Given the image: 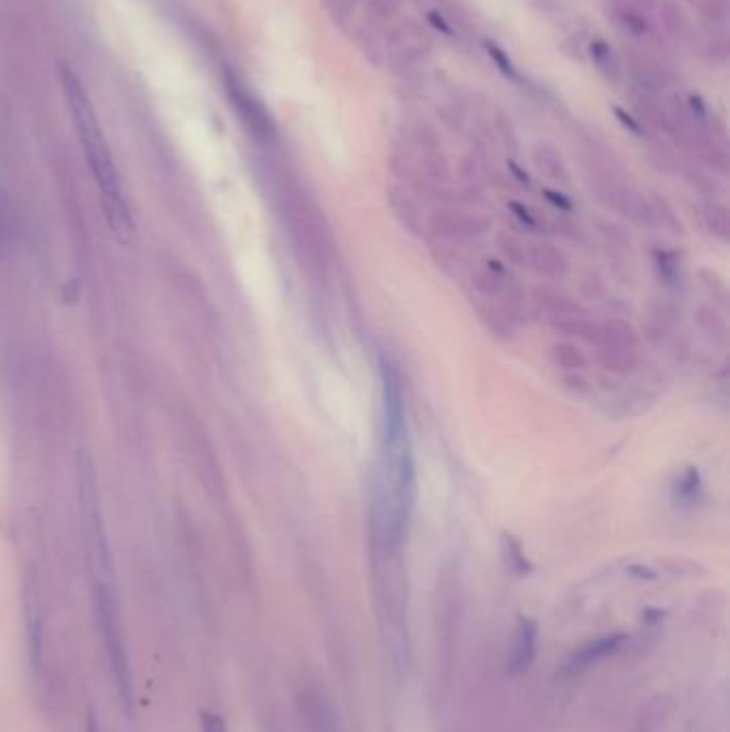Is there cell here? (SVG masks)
I'll return each instance as SVG.
<instances>
[{
	"label": "cell",
	"mask_w": 730,
	"mask_h": 732,
	"mask_svg": "<svg viewBox=\"0 0 730 732\" xmlns=\"http://www.w3.org/2000/svg\"><path fill=\"white\" fill-rule=\"evenodd\" d=\"M60 84H63V93L69 105L75 131H78L80 137L84 157L90 165V170H93L95 182L99 187L105 217H108L112 232L118 238H127L133 232L131 208L125 197L123 185H120L116 163L110 152L108 140H105L103 135L95 105L90 101L78 75H75L69 67L60 71Z\"/></svg>",
	"instance_id": "cell-1"
},
{
	"label": "cell",
	"mask_w": 730,
	"mask_h": 732,
	"mask_svg": "<svg viewBox=\"0 0 730 732\" xmlns=\"http://www.w3.org/2000/svg\"><path fill=\"white\" fill-rule=\"evenodd\" d=\"M80 506L84 516V527H86V538L90 546V555H93V566L97 576V604H99V615L103 621V632L108 636V645L112 651V664L123 673L125 660L120 658L123 649H120V630H118V604H116V593H114V576H112V563H110V551H108V538H105L103 529V516L99 506V495L95 488V474L93 467H90V459L82 456L80 459Z\"/></svg>",
	"instance_id": "cell-2"
},
{
	"label": "cell",
	"mask_w": 730,
	"mask_h": 732,
	"mask_svg": "<svg viewBox=\"0 0 730 732\" xmlns=\"http://www.w3.org/2000/svg\"><path fill=\"white\" fill-rule=\"evenodd\" d=\"M623 643H626V634H611V636L593 640V643L581 647L572 655L568 670H572V673H579V670H585L593 664H598V662L606 660L608 655L617 653Z\"/></svg>",
	"instance_id": "cell-3"
},
{
	"label": "cell",
	"mask_w": 730,
	"mask_h": 732,
	"mask_svg": "<svg viewBox=\"0 0 730 732\" xmlns=\"http://www.w3.org/2000/svg\"><path fill=\"white\" fill-rule=\"evenodd\" d=\"M536 645H538V625L531 619H521L519 630H516L514 649L510 666L514 673H525L536 660Z\"/></svg>",
	"instance_id": "cell-4"
},
{
	"label": "cell",
	"mask_w": 730,
	"mask_h": 732,
	"mask_svg": "<svg viewBox=\"0 0 730 732\" xmlns=\"http://www.w3.org/2000/svg\"><path fill=\"white\" fill-rule=\"evenodd\" d=\"M589 56L593 60V65H596V69L604 75L606 80H611V82L621 80V60L615 54L611 43H606L604 39H593L589 43Z\"/></svg>",
	"instance_id": "cell-5"
},
{
	"label": "cell",
	"mask_w": 730,
	"mask_h": 732,
	"mask_svg": "<svg viewBox=\"0 0 730 732\" xmlns=\"http://www.w3.org/2000/svg\"><path fill=\"white\" fill-rule=\"evenodd\" d=\"M531 264L544 277H561L566 272L564 255L553 247H546V244H538V247L531 249Z\"/></svg>",
	"instance_id": "cell-6"
},
{
	"label": "cell",
	"mask_w": 730,
	"mask_h": 732,
	"mask_svg": "<svg viewBox=\"0 0 730 732\" xmlns=\"http://www.w3.org/2000/svg\"><path fill=\"white\" fill-rule=\"evenodd\" d=\"M484 48H486V54H489V58L495 63V67L506 75V78L510 80H519V71H516L512 58L508 56V52L501 48V45H497L495 41H484Z\"/></svg>",
	"instance_id": "cell-7"
},
{
	"label": "cell",
	"mask_w": 730,
	"mask_h": 732,
	"mask_svg": "<svg viewBox=\"0 0 730 732\" xmlns=\"http://www.w3.org/2000/svg\"><path fill=\"white\" fill-rule=\"evenodd\" d=\"M553 358L559 366H564V369H570V371H576V369H583L585 366V358L583 354L579 352V349L568 345V343H561L553 349Z\"/></svg>",
	"instance_id": "cell-8"
},
{
	"label": "cell",
	"mask_w": 730,
	"mask_h": 732,
	"mask_svg": "<svg viewBox=\"0 0 730 732\" xmlns=\"http://www.w3.org/2000/svg\"><path fill=\"white\" fill-rule=\"evenodd\" d=\"M617 20L623 24V28L630 30L632 35H636V37L647 35V20H645V15L634 11L632 7H621V9H617Z\"/></svg>",
	"instance_id": "cell-9"
},
{
	"label": "cell",
	"mask_w": 730,
	"mask_h": 732,
	"mask_svg": "<svg viewBox=\"0 0 730 732\" xmlns=\"http://www.w3.org/2000/svg\"><path fill=\"white\" fill-rule=\"evenodd\" d=\"M501 251H504L506 257L514 264H523L525 262V249L521 247V242L516 238H512V236L501 238Z\"/></svg>",
	"instance_id": "cell-10"
},
{
	"label": "cell",
	"mask_w": 730,
	"mask_h": 732,
	"mask_svg": "<svg viewBox=\"0 0 730 732\" xmlns=\"http://www.w3.org/2000/svg\"><path fill=\"white\" fill-rule=\"evenodd\" d=\"M202 732H227V726L221 715L202 711Z\"/></svg>",
	"instance_id": "cell-11"
},
{
	"label": "cell",
	"mask_w": 730,
	"mask_h": 732,
	"mask_svg": "<svg viewBox=\"0 0 730 732\" xmlns=\"http://www.w3.org/2000/svg\"><path fill=\"white\" fill-rule=\"evenodd\" d=\"M328 9L332 11L334 18H347L352 9L356 7V0H326Z\"/></svg>",
	"instance_id": "cell-12"
},
{
	"label": "cell",
	"mask_w": 730,
	"mask_h": 732,
	"mask_svg": "<svg viewBox=\"0 0 730 732\" xmlns=\"http://www.w3.org/2000/svg\"><path fill=\"white\" fill-rule=\"evenodd\" d=\"M615 116L619 118V122H621V125L623 127H626V129H630L632 133H636V135H641L643 133V129H641V125H638V122L626 112V110H621V108H615Z\"/></svg>",
	"instance_id": "cell-13"
},
{
	"label": "cell",
	"mask_w": 730,
	"mask_h": 732,
	"mask_svg": "<svg viewBox=\"0 0 730 732\" xmlns=\"http://www.w3.org/2000/svg\"><path fill=\"white\" fill-rule=\"evenodd\" d=\"M510 542V546H508V553H510V561H514L512 563V566L514 568H519L521 572L527 568V561H525V557L521 555V548H519V544H514L512 540H508Z\"/></svg>",
	"instance_id": "cell-14"
},
{
	"label": "cell",
	"mask_w": 730,
	"mask_h": 732,
	"mask_svg": "<svg viewBox=\"0 0 730 732\" xmlns=\"http://www.w3.org/2000/svg\"><path fill=\"white\" fill-rule=\"evenodd\" d=\"M427 18H429V22H431L437 30H441V33H444V35H452V33H450V26L446 24V20L441 18V15H439L437 11H431V13L427 15Z\"/></svg>",
	"instance_id": "cell-15"
},
{
	"label": "cell",
	"mask_w": 730,
	"mask_h": 732,
	"mask_svg": "<svg viewBox=\"0 0 730 732\" xmlns=\"http://www.w3.org/2000/svg\"><path fill=\"white\" fill-rule=\"evenodd\" d=\"M546 197H549V200L555 204V206H559V208H564V210H570L572 208V204L566 200V197H561L559 193H555V191H546Z\"/></svg>",
	"instance_id": "cell-16"
},
{
	"label": "cell",
	"mask_w": 730,
	"mask_h": 732,
	"mask_svg": "<svg viewBox=\"0 0 730 732\" xmlns=\"http://www.w3.org/2000/svg\"><path fill=\"white\" fill-rule=\"evenodd\" d=\"M510 167H512V172H514L516 176H519V180H521V182H525V185H527V182H529V180H527V174H523V172L519 170V167H516L514 163H510Z\"/></svg>",
	"instance_id": "cell-17"
}]
</instances>
